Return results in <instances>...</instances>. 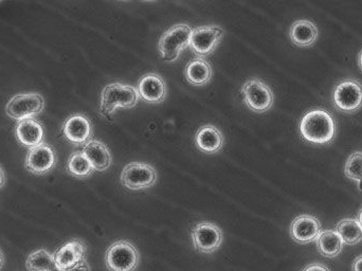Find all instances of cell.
<instances>
[{
    "instance_id": "obj_4",
    "label": "cell",
    "mask_w": 362,
    "mask_h": 271,
    "mask_svg": "<svg viewBox=\"0 0 362 271\" xmlns=\"http://www.w3.org/2000/svg\"><path fill=\"white\" fill-rule=\"evenodd\" d=\"M139 263V253L129 241H117L106 251L105 265L110 271H135Z\"/></svg>"
},
{
    "instance_id": "obj_23",
    "label": "cell",
    "mask_w": 362,
    "mask_h": 271,
    "mask_svg": "<svg viewBox=\"0 0 362 271\" xmlns=\"http://www.w3.org/2000/svg\"><path fill=\"white\" fill-rule=\"evenodd\" d=\"M25 267L29 271H59L55 263L54 255L46 249H37L30 253L25 261Z\"/></svg>"
},
{
    "instance_id": "obj_5",
    "label": "cell",
    "mask_w": 362,
    "mask_h": 271,
    "mask_svg": "<svg viewBox=\"0 0 362 271\" xmlns=\"http://www.w3.org/2000/svg\"><path fill=\"white\" fill-rule=\"evenodd\" d=\"M87 247L83 241L74 238L64 244L54 253L59 271H90L86 261Z\"/></svg>"
},
{
    "instance_id": "obj_13",
    "label": "cell",
    "mask_w": 362,
    "mask_h": 271,
    "mask_svg": "<svg viewBox=\"0 0 362 271\" xmlns=\"http://www.w3.org/2000/svg\"><path fill=\"white\" fill-rule=\"evenodd\" d=\"M322 231V225L317 217L303 214L296 217L291 226V236L296 243L308 245L316 242Z\"/></svg>"
},
{
    "instance_id": "obj_11",
    "label": "cell",
    "mask_w": 362,
    "mask_h": 271,
    "mask_svg": "<svg viewBox=\"0 0 362 271\" xmlns=\"http://www.w3.org/2000/svg\"><path fill=\"white\" fill-rule=\"evenodd\" d=\"M194 248L204 255H211L221 247L223 231L218 226L210 221H200L192 229Z\"/></svg>"
},
{
    "instance_id": "obj_20",
    "label": "cell",
    "mask_w": 362,
    "mask_h": 271,
    "mask_svg": "<svg viewBox=\"0 0 362 271\" xmlns=\"http://www.w3.org/2000/svg\"><path fill=\"white\" fill-rule=\"evenodd\" d=\"M185 80L194 86H204L213 76L211 64L202 57H197L187 64L185 70Z\"/></svg>"
},
{
    "instance_id": "obj_25",
    "label": "cell",
    "mask_w": 362,
    "mask_h": 271,
    "mask_svg": "<svg viewBox=\"0 0 362 271\" xmlns=\"http://www.w3.org/2000/svg\"><path fill=\"white\" fill-rule=\"evenodd\" d=\"M344 174L351 180H362V151H355L349 157L344 168Z\"/></svg>"
},
{
    "instance_id": "obj_12",
    "label": "cell",
    "mask_w": 362,
    "mask_h": 271,
    "mask_svg": "<svg viewBox=\"0 0 362 271\" xmlns=\"http://www.w3.org/2000/svg\"><path fill=\"white\" fill-rule=\"evenodd\" d=\"M57 160V154L53 147L47 143H42L28 151L25 156V168L34 175L42 176L54 168Z\"/></svg>"
},
{
    "instance_id": "obj_1",
    "label": "cell",
    "mask_w": 362,
    "mask_h": 271,
    "mask_svg": "<svg viewBox=\"0 0 362 271\" xmlns=\"http://www.w3.org/2000/svg\"><path fill=\"white\" fill-rule=\"evenodd\" d=\"M302 138L313 144H327L336 135V122L333 116L325 110H310L300 122Z\"/></svg>"
},
{
    "instance_id": "obj_22",
    "label": "cell",
    "mask_w": 362,
    "mask_h": 271,
    "mask_svg": "<svg viewBox=\"0 0 362 271\" xmlns=\"http://www.w3.org/2000/svg\"><path fill=\"white\" fill-rule=\"evenodd\" d=\"M336 232L339 234L344 244L349 246H354L362 241V227L358 219H342L336 226Z\"/></svg>"
},
{
    "instance_id": "obj_10",
    "label": "cell",
    "mask_w": 362,
    "mask_h": 271,
    "mask_svg": "<svg viewBox=\"0 0 362 271\" xmlns=\"http://www.w3.org/2000/svg\"><path fill=\"white\" fill-rule=\"evenodd\" d=\"M223 38V30L219 25H202L192 31L189 47L198 57H208L214 52Z\"/></svg>"
},
{
    "instance_id": "obj_30",
    "label": "cell",
    "mask_w": 362,
    "mask_h": 271,
    "mask_svg": "<svg viewBox=\"0 0 362 271\" xmlns=\"http://www.w3.org/2000/svg\"><path fill=\"white\" fill-rule=\"evenodd\" d=\"M358 66L362 71V50L361 51V52H359L358 54Z\"/></svg>"
},
{
    "instance_id": "obj_7",
    "label": "cell",
    "mask_w": 362,
    "mask_h": 271,
    "mask_svg": "<svg viewBox=\"0 0 362 271\" xmlns=\"http://www.w3.org/2000/svg\"><path fill=\"white\" fill-rule=\"evenodd\" d=\"M334 105L340 112L354 114L362 108V84L354 79L341 81L333 93Z\"/></svg>"
},
{
    "instance_id": "obj_14",
    "label": "cell",
    "mask_w": 362,
    "mask_h": 271,
    "mask_svg": "<svg viewBox=\"0 0 362 271\" xmlns=\"http://www.w3.org/2000/svg\"><path fill=\"white\" fill-rule=\"evenodd\" d=\"M63 133L70 143L76 145L86 144L93 138V123L84 115H74L64 123Z\"/></svg>"
},
{
    "instance_id": "obj_29",
    "label": "cell",
    "mask_w": 362,
    "mask_h": 271,
    "mask_svg": "<svg viewBox=\"0 0 362 271\" xmlns=\"http://www.w3.org/2000/svg\"><path fill=\"white\" fill-rule=\"evenodd\" d=\"M4 253H2V251L0 250V270H1L2 267H4Z\"/></svg>"
},
{
    "instance_id": "obj_15",
    "label": "cell",
    "mask_w": 362,
    "mask_h": 271,
    "mask_svg": "<svg viewBox=\"0 0 362 271\" xmlns=\"http://www.w3.org/2000/svg\"><path fill=\"white\" fill-rule=\"evenodd\" d=\"M139 97L148 103H161L167 97L165 81L157 74H148L142 76L137 86Z\"/></svg>"
},
{
    "instance_id": "obj_18",
    "label": "cell",
    "mask_w": 362,
    "mask_h": 271,
    "mask_svg": "<svg viewBox=\"0 0 362 271\" xmlns=\"http://www.w3.org/2000/svg\"><path fill=\"white\" fill-rule=\"evenodd\" d=\"M225 143V137L221 129L214 125L200 127L195 136V144L199 151L206 154H215L221 151Z\"/></svg>"
},
{
    "instance_id": "obj_26",
    "label": "cell",
    "mask_w": 362,
    "mask_h": 271,
    "mask_svg": "<svg viewBox=\"0 0 362 271\" xmlns=\"http://www.w3.org/2000/svg\"><path fill=\"white\" fill-rule=\"evenodd\" d=\"M302 271H331L327 265L325 264L319 263V262H315V263L310 264L306 266Z\"/></svg>"
},
{
    "instance_id": "obj_6",
    "label": "cell",
    "mask_w": 362,
    "mask_h": 271,
    "mask_svg": "<svg viewBox=\"0 0 362 271\" xmlns=\"http://www.w3.org/2000/svg\"><path fill=\"white\" fill-rule=\"evenodd\" d=\"M242 96L245 104L259 114L268 112L274 106V91L261 79H251L244 83Z\"/></svg>"
},
{
    "instance_id": "obj_9",
    "label": "cell",
    "mask_w": 362,
    "mask_h": 271,
    "mask_svg": "<svg viewBox=\"0 0 362 271\" xmlns=\"http://www.w3.org/2000/svg\"><path fill=\"white\" fill-rule=\"evenodd\" d=\"M157 181V172L154 166L144 162L127 164L121 174V183L132 191L148 189Z\"/></svg>"
},
{
    "instance_id": "obj_32",
    "label": "cell",
    "mask_w": 362,
    "mask_h": 271,
    "mask_svg": "<svg viewBox=\"0 0 362 271\" xmlns=\"http://www.w3.org/2000/svg\"><path fill=\"white\" fill-rule=\"evenodd\" d=\"M358 185H359V189H361V191H362V180L359 181Z\"/></svg>"
},
{
    "instance_id": "obj_17",
    "label": "cell",
    "mask_w": 362,
    "mask_h": 271,
    "mask_svg": "<svg viewBox=\"0 0 362 271\" xmlns=\"http://www.w3.org/2000/svg\"><path fill=\"white\" fill-rule=\"evenodd\" d=\"M83 153L98 172H104L112 166V157L110 149L99 140H93L84 145Z\"/></svg>"
},
{
    "instance_id": "obj_2",
    "label": "cell",
    "mask_w": 362,
    "mask_h": 271,
    "mask_svg": "<svg viewBox=\"0 0 362 271\" xmlns=\"http://www.w3.org/2000/svg\"><path fill=\"white\" fill-rule=\"evenodd\" d=\"M140 97L137 88L131 85L112 83L102 91L99 112L101 116L110 118L117 108H133L137 105Z\"/></svg>"
},
{
    "instance_id": "obj_28",
    "label": "cell",
    "mask_w": 362,
    "mask_h": 271,
    "mask_svg": "<svg viewBox=\"0 0 362 271\" xmlns=\"http://www.w3.org/2000/svg\"><path fill=\"white\" fill-rule=\"evenodd\" d=\"M4 183H6V175H4V170L0 166V189L4 187Z\"/></svg>"
},
{
    "instance_id": "obj_3",
    "label": "cell",
    "mask_w": 362,
    "mask_h": 271,
    "mask_svg": "<svg viewBox=\"0 0 362 271\" xmlns=\"http://www.w3.org/2000/svg\"><path fill=\"white\" fill-rule=\"evenodd\" d=\"M192 31L187 23H178L165 32L158 42L161 57L167 63H173L180 57L181 52L189 46Z\"/></svg>"
},
{
    "instance_id": "obj_8",
    "label": "cell",
    "mask_w": 362,
    "mask_h": 271,
    "mask_svg": "<svg viewBox=\"0 0 362 271\" xmlns=\"http://www.w3.org/2000/svg\"><path fill=\"white\" fill-rule=\"evenodd\" d=\"M44 108L45 100L40 93H21L8 102L6 113L10 118L23 121L37 116L44 110Z\"/></svg>"
},
{
    "instance_id": "obj_31",
    "label": "cell",
    "mask_w": 362,
    "mask_h": 271,
    "mask_svg": "<svg viewBox=\"0 0 362 271\" xmlns=\"http://www.w3.org/2000/svg\"><path fill=\"white\" fill-rule=\"evenodd\" d=\"M358 221H359V224H361V227H362V209L361 211H359V213H358Z\"/></svg>"
},
{
    "instance_id": "obj_16",
    "label": "cell",
    "mask_w": 362,
    "mask_h": 271,
    "mask_svg": "<svg viewBox=\"0 0 362 271\" xmlns=\"http://www.w3.org/2000/svg\"><path fill=\"white\" fill-rule=\"evenodd\" d=\"M15 134H16L17 140L23 146L29 147V149L44 143V127L33 118L18 121Z\"/></svg>"
},
{
    "instance_id": "obj_27",
    "label": "cell",
    "mask_w": 362,
    "mask_h": 271,
    "mask_svg": "<svg viewBox=\"0 0 362 271\" xmlns=\"http://www.w3.org/2000/svg\"><path fill=\"white\" fill-rule=\"evenodd\" d=\"M353 271H362V255L357 257L352 264Z\"/></svg>"
},
{
    "instance_id": "obj_24",
    "label": "cell",
    "mask_w": 362,
    "mask_h": 271,
    "mask_svg": "<svg viewBox=\"0 0 362 271\" xmlns=\"http://www.w3.org/2000/svg\"><path fill=\"white\" fill-rule=\"evenodd\" d=\"M67 171L71 176L76 178L85 179L90 176L95 168L83 151H74L67 162Z\"/></svg>"
},
{
    "instance_id": "obj_19",
    "label": "cell",
    "mask_w": 362,
    "mask_h": 271,
    "mask_svg": "<svg viewBox=\"0 0 362 271\" xmlns=\"http://www.w3.org/2000/svg\"><path fill=\"white\" fill-rule=\"evenodd\" d=\"M289 36L296 46L310 47L318 40L319 30L313 21L301 19L293 23Z\"/></svg>"
},
{
    "instance_id": "obj_21",
    "label": "cell",
    "mask_w": 362,
    "mask_h": 271,
    "mask_svg": "<svg viewBox=\"0 0 362 271\" xmlns=\"http://www.w3.org/2000/svg\"><path fill=\"white\" fill-rule=\"evenodd\" d=\"M317 248L323 257L333 259L341 253L344 242L337 232L334 230L321 231L316 240Z\"/></svg>"
}]
</instances>
